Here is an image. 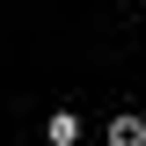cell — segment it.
I'll return each mask as SVG.
<instances>
[{"instance_id":"cell-1","label":"cell","mask_w":146,"mask_h":146,"mask_svg":"<svg viewBox=\"0 0 146 146\" xmlns=\"http://www.w3.org/2000/svg\"><path fill=\"white\" fill-rule=\"evenodd\" d=\"M110 146H146V124L139 117H117V124H110Z\"/></svg>"},{"instance_id":"cell-2","label":"cell","mask_w":146,"mask_h":146,"mask_svg":"<svg viewBox=\"0 0 146 146\" xmlns=\"http://www.w3.org/2000/svg\"><path fill=\"white\" fill-rule=\"evenodd\" d=\"M80 139V117H51V146H73Z\"/></svg>"}]
</instances>
